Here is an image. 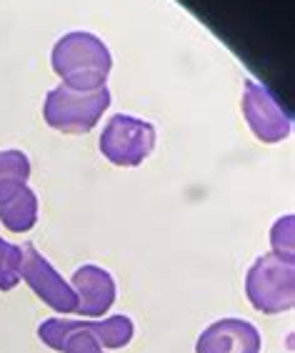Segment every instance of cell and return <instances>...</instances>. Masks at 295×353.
<instances>
[{
    "instance_id": "obj_1",
    "label": "cell",
    "mask_w": 295,
    "mask_h": 353,
    "mask_svg": "<svg viewBox=\"0 0 295 353\" xmlns=\"http://www.w3.org/2000/svg\"><path fill=\"white\" fill-rule=\"evenodd\" d=\"M133 321L128 316H110L105 321L48 319L38 326V339L61 353H105V348H123L133 341Z\"/></svg>"
},
{
    "instance_id": "obj_2",
    "label": "cell",
    "mask_w": 295,
    "mask_h": 353,
    "mask_svg": "<svg viewBox=\"0 0 295 353\" xmlns=\"http://www.w3.org/2000/svg\"><path fill=\"white\" fill-rule=\"evenodd\" d=\"M53 70L63 85L75 90H98L105 85L113 55L105 43L93 33H65L53 48Z\"/></svg>"
},
{
    "instance_id": "obj_3",
    "label": "cell",
    "mask_w": 295,
    "mask_h": 353,
    "mask_svg": "<svg viewBox=\"0 0 295 353\" xmlns=\"http://www.w3.org/2000/svg\"><path fill=\"white\" fill-rule=\"evenodd\" d=\"M30 158L23 150H0V221L10 233H28L38 223V196L28 188Z\"/></svg>"
},
{
    "instance_id": "obj_4",
    "label": "cell",
    "mask_w": 295,
    "mask_h": 353,
    "mask_svg": "<svg viewBox=\"0 0 295 353\" xmlns=\"http://www.w3.org/2000/svg\"><path fill=\"white\" fill-rule=\"evenodd\" d=\"M108 105H110V90L105 85L98 90H75L58 85L45 95L43 116L53 130L83 136L98 125Z\"/></svg>"
},
{
    "instance_id": "obj_5",
    "label": "cell",
    "mask_w": 295,
    "mask_h": 353,
    "mask_svg": "<svg viewBox=\"0 0 295 353\" xmlns=\"http://www.w3.org/2000/svg\"><path fill=\"white\" fill-rule=\"evenodd\" d=\"M245 296L258 313L275 316L290 311L295 303V263L293 259L265 253L250 265L245 276Z\"/></svg>"
},
{
    "instance_id": "obj_6",
    "label": "cell",
    "mask_w": 295,
    "mask_h": 353,
    "mask_svg": "<svg viewBox=\"0 0 295 353\" xmlns=\"http://www.w3.org/2000/svg\"><path fill=\"white\" fill-rule=\"evenodd\" d=\"M155 141H158V133H155L153 123L118 113L103 128L101 153L113 165L133 168V165H141L153 153Z\"/></svg>"
},
{
    "instance_id": "obj_7",
    "label": "cell",
    "mask_w": 295,
    "mask_h": 353,
    "mask_svg": "<svg viewBox=\"0 0 295 353\" xmlns=\"http://www.w3.org/2000/svg\"><path fill=\"white\" fill-rule=\"evenodd\" d=\"M243 116L248 121L253 136L263 143H281L290 136L293 118L281 98L263 83L245 81L243 88Z\"/></svg>"
},
{
    "instance_id": "obj_8",
    "label": "cell",
    "mask_w": 295,
    "mask_h": 353,
    "mask_svg": "<svg viewBox=\"0 0 295 353\" xmlns=\"http://www.w3.org/2000/svg\"><path fill=\"white\" fill-rule=\"evenodd\" d=\"M21 279L30 285V291L38 299L58 313H75L78 308V293L73 285L65 283L63 276L53 268V263L43 256L33 243H26L21 248Z\"/></svg>"
},
{
    "instance_id": "obj_9",
    "label": "cell",
    "mask_w": 295,
    "mask_h": 353,
    "mask_svg": "<svg viewBox=\"0 0 295 353\" xmlns=\"http://www.w3.org/2000/svg\"><path fill=\"white\" fill-rule=\"evenodd\" d=\"M261 331L243 319H221L198 336L195 353H261Z\"/></svg>"
},
{
    "instance_id": "obj_10",
    "label": "cell",
    "mask_w": 295,
    "mask_h": 353,
    "mask_svg": "<svg viewBox=\"0 0 295 353\" xmlns=\"http://www.w3.org/2000/svg\"><path fill=\"white\" fill-rule=\"evenodd\" d=\"M73 291L78 293L75 313H81L85 319H98V316L108 313L115 303V296H118L113 276L105 268L93 263L81 265L73 273Z\"/></svg>"
},
{
    "instance_id": "obj_11",
    "label": "cell",
    "mask_w": 295,
    "mask_h": 353,
    "mask_svg": "<svg viewBox=\"0 0 295 353\" xmlns=\"http://www.w3.org/2000/svg\"><path fill=\"white\" fill-rule=\"evenodd\" d=\"M21 245L3 241L0 236V291H13L21 283Z\"/></svg>"
},
{
    "instance_id": "obj_12",
    "label": "cell",
    "mask_w": 295,
    "mask_h": 353,
    "mask_svg": "<svg viewBox=\"0 0 295 353\" xmlns=\"http://www.w3.org/2000/svg\"><path fill=\"white\" fill-rule=\"evenodd\" d=\"M270 241H273V253L285 256V259H293V216L281 218L273 225Z\"/></svg>"
}]
</instances>
